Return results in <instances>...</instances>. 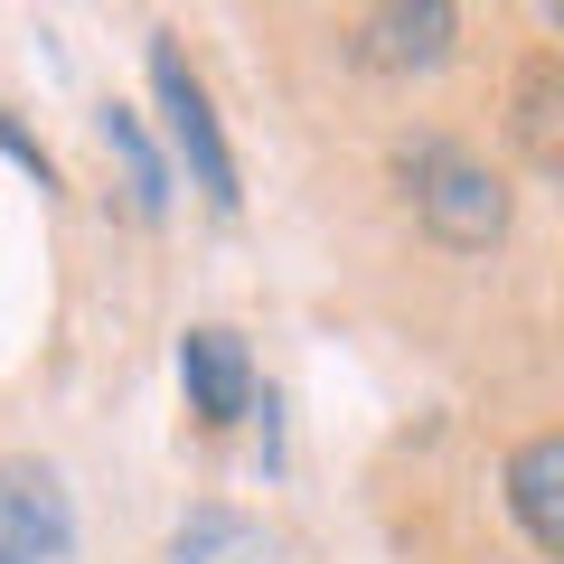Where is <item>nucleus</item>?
<instances>
[{
    "label": "nucleus",
    "instance_id": "10",
    "mask_svg": "<svg viewBox=\"0 0 564 564\" xmlns=\"http://www.w3.org/2000/svg\"><path fill=\"white\" fill-rule=\"evenodd\" d=\"M0 151H10V161H20V170H29L39 188H57V170H47V151H39V141H29V132H20L10 113H0Z\"/></svg>",
    "mask_w": 564,
    "mask_h": 564
},
{
    "label": "nucleus",
    "instance_id": "1",
    "mask_svg": "<svg viewBox=\"0 0 564 564\" xmlns=\"http://www.w3.org/2000/svg\"><path fill=\"white\" fill-rule=\"evenodd\" d=\"M395 180H404V198H414V217L433 226V245H452V254H489V245L508 236L499 170H480L470 151H452V141H404Z\"/></svg>",
    "mask_w": 564,
    "mask_h": 564
},
{
    "label": "nucleus",
    "instance_id": "9",
    "mask_svg": "<svg viewBox=\"0 0 564 564\" xmlns=\"http://www.w3.org/2000/svg\"><path fill=\"white\" fill-rule=\"evenodd\" d=\"M217 555H236V564H254V555H263V536L236 518V508H198V518L170 536V564H217Z\"/></svg>",
    "mask_w": 564,
    "mask_h": 564
},
{
    "label": "nucleus",
    "instance_id": "3",
    "mask_svg": "<svg viewBox=\"0 0 564 564\" xmlns=\"http://www.w3.org/2000/svg\"><path fill=\"white\" fill-rule=\"evenodd\" d=\"M462 39V10L452 0H367L358 10V66L367 76H433Z\"/></svg>",
    "mask_w": 564,
    "mask_h": 564
},
{
    "label": "nucleus",
    "instance_id": "7",
    "mask_svg": "<svg viewBox=\"0 0 564 564\" xmlns=\"http://www.w3.org/2000/svg\"><path fill=\"white\" fill-rule=\"evenodd\" d=\"M508 132H518V151H527L536 180L564 170V66H555V47H536V57L518 66V113H508Z\"/></svg>",
    "mask_w": 564,
    "mask_h": 564
},
{
    "label": "nucleus",
    "instance_id": "6",
    "mask_svg": "<svg viewBox=\"0 0 564 564\" xmlns=\"http://www.w3.org/2000/svg\"><path fill=\"white\" fill-rule=\"evenodd\" d=\"M508 508L536 555H564V433H536L508 452Z\"/></svg>",
    "mask_w": 564,
    "mask_h": 564
},
{
    "label": "nucleus",
    "instance_id": "5",
    "mask_svg": "<svg viewBox=\"0 0 564 564\" xmlns=\"http://www.w3.org/2000/svg\"><path fill=\"white\" fill-rule=\"evenodd\" d=\"M180 386H188V414L198 423H245L254 414V358H245L236 329H188L180 339Z\"/></svg>",
    "mask_w": 564,
    "mask_h": 564
},
{
    "label": "nucleus",
    "instance_id": "4",
    "mask_svg": "<svg viewBox=\"0 0 564 564\" xmlns=\"http://www.w3.org/2000/svg\"><path fill=\"white\" fill-rule=\"evenodd\" d=\"M76 545V508H66V480L47 462H0V555L20 564H57Z\"/></svg>",
    "mask_w": 564,
    "mask_h": 564
},
{
    "label": "nucleus",
    "instance_id": "8",
    "mask_svg": "<svg viewBox=\"0 0 564 564\" xmlns=\"http://www.w3.org/2000/svg\"><path fill=\"white\" fill-rule=\"evenodd\" d=\"M95 132H104V151L122 161V180H132V207H141V217H161V207H170V170H161V151H151V132H141V113H132V104H104Z\"/></svg>",
    "mask_w": 564,
    "mask_h": 564
},
{
    "label": "nucleus",
    "instance_id": "2",
    "mask_svg": "<svg viewBox=\"0 0 564 564\" xmlns=\"http://www.w3.org/2000/svg\"><path fill=\"white\" fill-rule=\"evenodd\" d=\"M151 95H161L170 151L188 161L198 198H207V207H236V198H245V188H236V151H226V122H217V104H207L198 66L180 57V39H151Z\"/></svg>",
    "mask_w": 564,
    "mask_h": 564
},
{
    "label": "nucleus",
    "instance_id": "11",
    "mask_svg": "<svg viewBox=\"0 0 564 564\" xmlns=\"http://www.w3.org/2000/svg\"><path fill=\"white\" fill-rule=\"evenodd\" d=\"M0 564H20V555H0Z\"/></svg>",
    "mask_w": 564,
    "mask_h": 564
}]
</instances>
